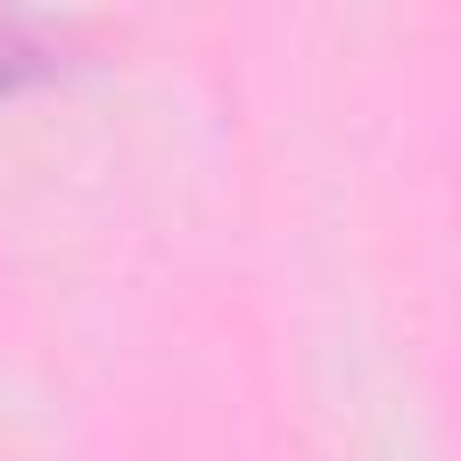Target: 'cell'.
Returning <instances> with one entry per match:
<instances>
[{
    "instance_id": "6da1fadb",
    "label": "cell",
    "mask_w": 461,
    "mask_h": 461,
    "mask_svg": "<svg viewBox=\"0 0 461 461\" xmlns=\"http://www.w3.org/2000/svg\"><path fill=\"white\" fill-rule=\"evenodd\" d=\"M29 72H43V50L22 36V22H0V86H14Z\"/></svg>"
}]
</instances>
